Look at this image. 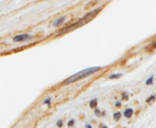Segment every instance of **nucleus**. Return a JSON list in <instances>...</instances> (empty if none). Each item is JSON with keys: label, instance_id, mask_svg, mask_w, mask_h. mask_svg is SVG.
Returning <instances> with one entry per match:
<instances>
[{"label": "nucleus", "instance_id": "obj_1", "mask_svg": "<svg viewBox=\"0 0 156 128\" xmlns=\"http://www.w3.org/2000/svg\"><path fill=\"white\" fill-rule=\"evenodd\" d=\"M101 69V67H92V68L85 69V70H83V71H80V72H78V73L72 75L71 77H69L68 80H66V81L64 82V83H65V84H69V83L75 82H77V81H80V80L83 79V78H85V77L89 76V75H91L92 73H95V72L99 71Z\"/></svg>", "mask_w": 156, "mask_h": 128}, {"label": "nucleus", "instance_id": "obj_2", "mask_svg": "<svg viewBox=\"0 0 156 128\" xmlns=\"http://www.w3.org/2000/svg\"><path fill=\"white\" fill-rule=\"evenodd\" d=\"M31 38V36L29 34H20V35H17V36H15L13 38V40L15 42H21V41H25V40H27Z\"/></svg>", "mask_w": 156, "mask_h": 128}, {"label": "nucleus", "instance_id": "obj_3", "mask_svg": "<svg viewBox=\"0 0 156 128\" xmlns=\"http://www.w3.org/2000/svg\"><path fill=\"white\" fill-rule=\"evenodd\" d=\"M65 19H66V16H63L58 18L57 20H55V21L53 22V26H54V27H58V26L61 25L62 23H64Z\"/></svg>", "mask_w": 156, "mask_h": 128}, {"label": "nucleus", "instance_id": "obj_4", "mask_svg": "<svg viewBox=\"0 0 156 128\" xmlns=\"http://www.w3.org/2000/svg\"><path fill=\"white\" fill-rule=\"evenodd\" d=\"M133 114V110L132 108H128V109H126V110L124 111V113H123V115H124V116H125L126 118H130V117H132Z\"/></svg>", "mask_w": 156, "mask_h": 128}, {"label": "nucleus", "instance_id": "obj_5", "mask_svg": "<svg viewBox=\"0 0 156 128\" xmlns=\"http://www.w3.org/2000/svg\"><path fill=\"white\" fill-rule=\"evenodd\" d=\"M97 99L95 98V99H92V100H90V108H94L95 109V107L97 106Z\"/></svg>", "mask_w": 156, "mask_h": 128}, {"label": "nucleus", "instance_id": "obj_6", "mask_svg": "<svg viewBox=\"0 0 156 128\" xmlns=\"http://www.w3.org/2000/svg\"><path fill=\"white\" fill-rule=\"evenodd\" d=\"M122 76V73H115V74L111 75L109 78H110L111 80H114V79H119V78H121Z\"/></svg>", "mask_w": 156, "mask_h": 128}, {"label": "nucleus", "instance_id": "obj_7", "mask_svg": "<svg viewBox=\"0 0 156 128\" xmlns=\"http://www.w3.org/2000/svg\"><path fill=\"white\" fill-rule=\"evenodd\" d=\"M121 117H122V114H121L120 112H117V113H114V114H113V118H114V120L118 121V120L121 119Z\"/></svg>", "mask_w": 156, "mask_h": 128}, {"label": "nucleus", "instance_id": "obj_8", "mask_svg": "<svg viewBox=\"0 0 156 128\" xmlns=\"http://www.w3.org/2000/svg\"><path fill=\"white\" fill-rule=\"evenodd\" d=\"M154 100H155V95H151V96L146 100V102H147V104H152Z\"/></svg>", "mask_w": 156, "mask_h": 128}, {"label": "nucleus", "instance_id": "obj_9", "mask_svg": "<svg viewBox=\"0 0 156 128\" xmlns=\"http://www.w3.org/2000/svg\"><path fill=\"white\" fill-rule=\"evenodd\" d=\"M153 82H154V76H151V77H150V78L145 82L146 85H151Z\"/></svg>", "mask_w": 156, "mask_h": 128}, {"label": "nucleus", "instance_id": "obj_10", "mask_svg": "<svg viewBox=\"0 0 156 128\" xmlns=\"http://www.w3.org/2000/svg\"><path fill=\"white\" fill-rule=\"evenodd\" d=\"M44 104H48V106L50 105V104H51V97H48V98H47L46 100H44V102H43Z\"/></svg>", "mask_w": 156, "mask_h": 128}, {"label": "nucleus", "instance_id": "obj_11", "mask_svg": "<svg viewBox=\"0 0 156 128\" xmlns=\"http://www.w3.org/2000/svg\"><path fill=\"white\" fill-rule=\"evenodd\" d=\"M122 100H125V101L129 100V96H128V93H122Z\"/></svg>", "mask_w": 156, "mask_h": 128}, {"label": "nucleus", "instance_id": "obj_12", "mask_svg": "<svg viewBox=\"0 0 156 128\" xmlns=\"http://www.w3.org/2000/svg\"><path fill=\"white\" fill-rule=\"evenodd\" d=\"M74 124H75V120H74V119H71V120H69V121L68 122V126L71 127Z\"/></svg>", "mask_w": 156, "mask_h": 128}, {"label": "nucleus", "instance_id": "obj_13", "mask_svg": "<svg viewBox=\"0 0 156 128\" xmlns=\"http://www.w3.org/2000/svg\"><path fill=\"white\" fill-rule=\"evenodd\" d=\"M94 113H95V115H96L97 116H100V115H101V111H100L99 109H95Z\"/></svg>", "mask_w": 156, "mask_h": 128}, {"label": "nucleus", "instance_id": "obj_14", "mask_svg": "<svg viewBox=\"0 0 156 128\" xmlns=\"http://www.w3.org/2000/svg\"><path fill=\"white\" fill-rule=\"evenodd\" d=\"M62 125H63V123H62V121H61V120H58V121L57 122V126L61 127V126H62Z\"/></svg>", "mask_w": 156, "mask_h": 128}, {"label": "nucleus", "instance_id": "obj_15", "mask_svg": "<svg viewBox=\"0 0 156 128\" xmlns=\"http://www.w3.org/2000/svg\"><path fill=\"white\" fill-rule=\"evenodd\" d=\"M115 105H116L117 107H120V106L122 105V104H121V102H116V104H115Z\"/></svg>", "mask_w": 156, "mask_h": 128}, {"label": "nucleus", "instance_id": "obj_16", "mask_svg": "<svg viewBox=\"0 0 156 128\" xmlns=\"http://www.w3.org/2000/svg\"><path fill=\"white\" fill-rule=\"evenodd\" d=\"M85 128H92V126L90 125H86L85 126Z\"/></svg>", "mask_w": 156, "mask_h": 128}, {"label": "nucleus", "instance_id": "obj_17", "mask_svg": "<svg viewBox=\"0 0 156 128\" xmlns=\"http://www.w3.org/2000/svg\"><path fill=\"white\" fill-rule=\"evenodd\" d=\"M153 47H154V48H156V42L154 44H153Z\"/></svg>", "mask_w": 156, "mask_h": 128}, {"label": "nucleus", "instance_id": "obj_18", "mask_svg": "<svg viewBox=\"0 0 156 128\" xmlns=\"http://www.w3.org/2000/svg\"><path fill=\"white\" fill-rule=\"evenodd\" d=\"M101 128H108V127H107L106 126H102V127H101Z\"/></svg>", "mask_w": 156, "mask_h": 128}]
</instances>
